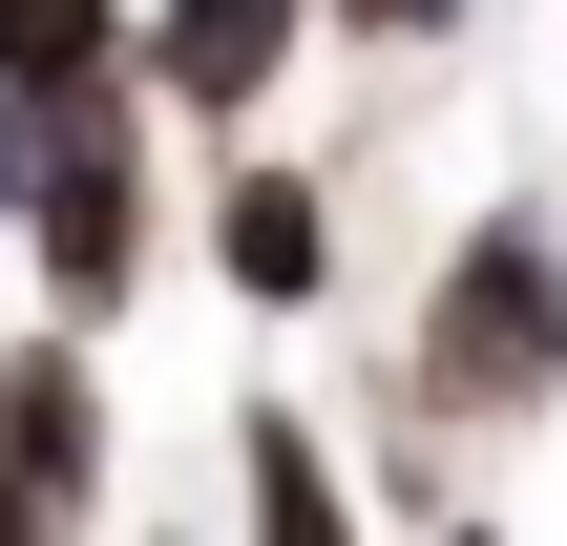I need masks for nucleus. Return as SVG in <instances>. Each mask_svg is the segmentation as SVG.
Wrapping results in <instances>:
<instances>
[{
    "label": "nucleus",
    "mask_w": 567,
    "mask_h": 546,
    "mask_svg": "<svg viewBox=\"0 0 567 546\" xmlns=\"http://www.w3.org/2000/svg\"><path fill=\"white\" fill-rule=\"evenodd\" d=\"M567 379V253L526 210H484L463 253H442V295H421V400H484V421H526Z\"/></svg>",
    "instance_id": "nucleus-1"
},
{
    "label": "nucleus",
    "mask_w": 567,
    "mask_h": 546,
    "mask_svg": "<svg viewBox=\"0 0 567 546\" xmlns=\"http://www.w3.org/2000/svg\"><path fill=\"white\" fill-rule=\"evenodd\" d=\"M126 274H147V147H126V84H84V105H42V295H63V337L126 316Z\"/></svg>",
    "instance_id": "nucleus-2"
},
{
    "label": "nucleus",
    "mask_w": 567,
    "mask_h": 546,
    "mask_svg": "<svg viewBox=\"0 0 567 546\" xmlns=\"http://www.w3.org/2000/svg\"><path fill=\"white\" fill-rule=\"evenodd\" d=\"M295 21H337V0H168V21H147V84H168V105H252V84L295 63Z\"/></svg>",
    "instance_id": "nucleus-3"
},
{
    "label": "nucleus",
    "mask_w": 567,
    "mask_h": 546,
    "mask_svg": "<svg viewBox=\"0 0 567 546\" xmlns=\"http://www.w3.org/2000/svg\"><path fill=\"white\" fill-rule=\"evenodd\" d=\"M210 253H231V295H274V316H316V274H337V210H316V189H295V168H252V189H231V231H210Z\"/></svg>",
    "instance_id": "nucleus-4"
},
{
    "label": "nucleus",
    "mask_w": 567,
    "mask_h": 546,
    "mask_svg": "<svg viewBox=\"0 0 567 546\" xmlns=\"http://www.w3.org/2000/svg\"><path fill=\"white\" fill-rule=\"evenodd\" d=\"M0 484L21 505H84V358H21L0 379Z\"/></svg>",
    "instance_id": "nucleus-5"
},
{
    "label": "nucleus",
    "mask_w": 567,
    "mask_h": 546,
    "mask_svg": "<svg viewBox=\"0 0 567 546\" xmlns=\"http://www.w3.org/2000/svg\"><path fill=\"white\" fill-rule=\"evenodd\" d=\"M105 42H126V0H0V84H21V105H84Z\"/></svg>",
    "instance_id": "nucleus-6"
},
{
    "label": "nucleus",
    "mask_w": 567,
    "mask_h": 546,
    "mask_svg": "<svg viewBox=\"0 0 567 546\" xmlns=\"http://www.w3.org/2000/svg\"><path fill=\"white\" fill-rule=\"evenodd\" d=\"M252 546H358V526H337V463H316L295 400H252Z\"/></svg>",
    "instance_id": "nucleus-7"
},
{
    "label": "nucleus",
    "mask_w": 567,
    "mask_h": 546,
    "mask_svg": "<svg viewBox=\"0 0 567 546\" xmlns=\"http://www.w3.org/2000/svg\"><path fill=\"white\" fill-rule=\"evenodd\" d=\"M337 21H358V42H442L463 0H337Z\"/></svg>",
    "instance_id": "nucleus-8"
}]
</instances>
